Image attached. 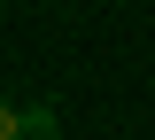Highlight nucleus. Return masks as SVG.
Returning <instances> with one entry per match:
<instances>
[{
    "label": "nucleus",
    "instance_id": "nucleus-1",
    "mask_svg": "<svg viewBox=\"0 0 155 140\" xmlns=\"http://www.w3.org/2000/svg\"><path fill=\"white\" fill-rule=\"evenodd\" d=\"M0 140H31V117H23L16 101H0Z\"/></svg>",
    "mask_w": 155,
    "mask_h": 140
},
{
    "label": "nucleus",
    "instance_id": "nucleus-2",
    "mask_svg": "<svg viewBox=\"0 0 155 140\" xmlns=\"http://www.w3.org/2000/svg\"><path fill=\"white\" fill-rule=\"evenodd\" d=\"M23 117H31V140H62L54 132V109H23Z\"/></svg>",
    "mask_w": 155,
    "mask_h": 140
}]
</instances>
